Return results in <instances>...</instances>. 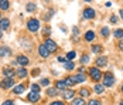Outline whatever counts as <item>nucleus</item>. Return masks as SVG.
Listing matches in <instances>:
<instances>
[{"label":"nucleus","instance_id":"25","mask_svg":"<svg viewBox=\"0 0 123 105\" xmlns=\"http://www.w3.org/2000/svg\"><path fill=\"white\" fill-rule=\"evenodd\" d=\"M113 35H115L116 38H123V28H117V30H115Z\"/></svg>","mask_w":123,"mask_h":105},{"label":"nucleus","instance_id":"34","mask_svg":"<svg viewBox=\"0 0 123 105\" xmlns=\"http://www.w3.org/2000/svg\"><path fill=\"white\" fill-rule=\"evenodd\" d=\"M31 91H34V92H40V85H37V84H31Z\"/></svg>","mask_w":123,"mask_h":105},{"label":"nucleus","instance_id":"38","mask_svg":"<svg viewBox=\"0 0 123 105\" xmlns=\"http://www.w3.org/2000/svg\"><path fill=\"white\" fill-rule=\"evenodd\" d=\"M111 23L112 24H116V23H117V17H116V16H111Z\"/></svg>","mask_w":123,"mask_h":105},{"label":"nucleus","instance_id":"33","mask_svg":"<svg viewBox=\"0 0 123 105\" xmlns=\"http://www.w3.org/2000/svg\"><path fill=\"white\" fill-rule=\"evenodd\" d=\"M75 56H76V54H75V51H69V53L67 54V60H74Z\"/></svg>","mask_w":123,"mask_h":105},{"label":"nucleus","instance_id":"41","mask_svg":"<svg viewBox=\"0 0 123 105\" xmlns=\"http://www.w3.org/2000/svg\"><path fill=\"white\" fill-rule=\"evenodd\" d=\"M49 105H65L62 101H54V102H51Z\"/></svg>","mask_w":123,"mask_h":105},{"label":"nucleus","instance_id":"40","mask_svg":"<svg viewBox=\"0 0 123 105\" xmlns=\"http://www.w3.org/2000/svg\"><path fill=\"white\" fill-rule=\"evenodd\" d=\"M3 105H14V101H12V99H7V101H4V102H3Z\"/></svg>","mask_w":123,"mask_h":105},{"label":"nucleus","instance_id":"37","mask_svg":"<svg viewBox=\"0 0 123 105\" xmlns=\"http://www.w3.org/2000/svg\"><path fill=\"white\" fill-rule=\"evenodd\" d=\"M88 105H100V101H98V99H91Z\"/></svg>","mask_w":123,"mask_h":105},{"label":"nucleus","instance_id":"44","mask_svg":"<svg viewBox=\"0 0 123 105\" xmlns=\"http://www.w3.org/2000/svg\"><path fill=\"white\" fill-rule=\"evenodd\" d=\"M38 74H40V70H38V68L33 71V75H38Z\"/></svg>","mask_w":123,"mask_h":105},{"label":"nucleus","instance_id":"10","mask_svg":"<svg viewBox=\"0 0 123 105\" xmlns=\"http://www.w3.org/2000/svg\"><path fill=\"white\" fill-rule=\"evenodd\" d=\"M3 74H4V77H9V78H13L14 77V74H16V71L10 68V67H4L3 68Z\"/></svg>","mask_w":123,"mask_h":105},{"label":"nucleus","instance_id":"16","mask_svg":"<svg viewBox=\"0 0 123 105\" xmlns=\"http://www.w3.org/2000/svg\"><path fill=\"white\" fill-rule=\"evenodd\" d=\"M74 95H75L74 90H64V98L65 99H71V98H74Z\"/></svg>","mask_w":123,"mask_h":105},{"label":"nucleus","instance_id":"4","mask_svg":"<svg viewBox=\"0 0 123 105\" xmlns=\"http://www.w3.org/2000/svg\"><path fill=\"white\" fill-rule=\"evenodd\" d=\"M44 46L48 48L49 53H55L57 51V48H58V46H57V43L54 41V40H51V38H47L45 41H44Z\"/></svg>","mask_w":123,"mask_h":105},{"label":"nucleus","instance_id":"48","mask_svg":"<svg viewBox=\"0 0 123 105\" xmlns=\"http://www.w3.org/2000/svg\"><path fill=\"white\" fill-rule=\"evenodd\" d=\"M0 88H3V84H1V82H0Z\"/></svg>","mask_w":123,"mask_h":105},{"label":"nucleus","instance_id":"8","mask_svg":"<svg viewBox=\"0 0 123 105\" xmlns=\"http://www.w3.org/2000/svg\"><path fill=\"white\" fill-rule=\"evenodd\" d=\"M95 16H96V13H95L93 9H91V7L84 9V17L85 19H95Z\"/></svg>","mask_w":123,"mask_h":105},{"label":"nucleus","instance_id":"6","mask_svg":"<svg viewBox=\"0 0 123 105\" xmlns=\"http://www.w3.org/2000/svg\"><path fill=\"white\" fill-rule=\"evenodd\" d=\"M12 56V48L7 46L0 47V57H10Z\"/></svg>","mask_w":123,"mask_h":105},{"label":"nucleus","instance_id":"45","mask_svg":"<svg viewBox=\"0 0 123 105\" xmlns=\"http://www.w3.org/2000/svg\"><path fill=\"white\" fill-rule=\"evenodd\" d=\"M119 13H120V17H122V20H123V9H122V10H120Z\"/></svg>","mask_w":123,"mask_h":105},{"label":"nucleus","instance_id":"43","mask_svg":"<svg viewBox=\"0 0 123 105\" xmlns=\"http://www.w3.org/2000/svg\"><path fill=\"white\" fill-rule=\"evenodd\" d=\"M58 61H60V63H65L67 60L64 58V57H58Z\"/></svg>","mask_w":123,"mask_h":105},{"label":"nucleus","instance_id":"1","mask_svg":"<svg viewBox=\"0 0 123 105\" xmlns=\"http://www.w3.org/2000/svg\"><path fill=\"white\" fill-rule=\"evenodd\" d=\"M89 77H91V80H93L95 82H98L103 78V74L100 72V70H99L98 67H91V68H89Z\"/></svg>","mask_w":123,"mask_h":105},{"label":"nucleus","instance_id":"2","mask_svg":"<svg viewBox=\"0 0 123 105\" xmlns=\"http://www.w3.org/2000/svg\"><path fill=\"white\" fill-rule=\"evenodd\" d=\"M27 28H28L30 33L38 31V28H40V21H38L37 19H30V20L27 21Z\"/></svg>","mask_w":123,"mask_h":105},{"label":"nucleus","instance_id":"21","mask_svg":"<svg viewBox=\"0 0 123 105\" xmlns=\"http://www.w3.org/2000/svg\"><path fill=\"white\" fill-rule=\"evenodd\" d=\"M93 38H95V33H93L92 30L86 31V34H85V40H86V41H92Z\"/></svg>","mask_w":123,"mask_h":105},{"label":"nucleus","instance_id":"22","mask_svg":"<svg viewBox=\"0 0 123 105\" xmlns=\"http://www.w3.org/2000/svg\"><path fill=\"white\" fill-rule=\"evenodd\" d=\"M103 91H105V85L103 84H96L95 85V92L96 94H103Z\"/></svg>","mask_w":123,"mask_h":105},{"label":"nucleus","instance_id":"51","mask_svg":"<svg viewBox=\"0 0 123 105\" xmlns=\"http://www.w3.org/2000/svg\"><path fill=\"white\" fill-rule=\"evenodd\" d=\"M0 19H1V13H0Z\"/></svg>","mask_w":123,"mask_h":105},{"label":"nucleus","instance_id":"5","mask_svg":"<svg viewBox=\"0 0 123 105\" xmlns=\"http://www.w3.org/2000/svg\"><path fill=\"white\" fill-rule=\"evenodd\" d=\"M38 54H40V57H43V58H48V57H49V51H48V48L44 46V44L38 46Z\"/></svg>","mask_w":123,"mask_h":105},{"label":"nucleus","instance_id":"39","mask_svg":"<svg viewBox=\"0 0 123 105\" xmlns=\"http://www.w3.org/2000/svg\"><path fill=\"white\" fill-rule=\"evenodd\" d=\"M72 33H74V37H76V35L79 34V28H78V27H74V28H72Z\"/></svg>","mask_w":123,"mask_h":105},{"label":"nucleus","instance_id":"20","mask_svg":"<svg viewBox=\"0 0 123 105\" xmlns=\"http://www.w3.org/2000/svg\"><path fill=\"white\" fill-rule=\"evenodd\" d=\"M24 90H25V87L24 85H17L14 90H13V92L16 94V95H20V94H23L24 92Z\"/></svg>","mask_w":123,"mask_h":105},{"label":"nucleus","instance_id":"23","mask_svg":"<svg viewBox=\"0 0 123 105\" xmlns=\"http://www.w3.org/2000/svg\"><path fill=\"white\" fill-rule=\"evenodd\" d=\"M71 105H85V101H84V98H74Z\"/></svg>","mask_w":123,"mask_h":105},{"label":"nucleus","instance_id":"13","mask_svg":"<svg viewBox=\"0 0 123 105\" xmlns=\"http://www.w3.org/2000/svg\"><path fill=\"white\" fill-rule=\"evenodd\" d=\"M74 80H75V82H76V84H78V82H84L86 80V75L84 74V72H79V74L74 75Z\"/></svg>","mask_w":123,"mask_h":105},{"label":"nucleus","instance_id":"15","mask_svg":"<svg viewBox=\"0 0 123 105\" xmlns=\"http://www.w3.org/2000/svg\"><path fill=\"white\" fill-rule=\"evenodd\" d=\"M16 74H17L18 78H25V77H27V70H25L24 67H20L18 70L16 71Z\"/></svg>","mask_w":123,"mask_h":105},{"label":"nucleus","instance_id":"49","mask_svg":"<svg viewBox=\"0 0 123 105\" xmlns=\"http://www.w3.org/2000/svg\"><path fill=\"white\" fill-rule=\"evenodd\" d=\"M84 1H92V0H84Z\"/></svg>","mask_w":123,"mask_h":105},{"label":"nucleus","instance_id":"35","mask_svg":"<svg viewBox=\"0 0 123 105\" xmlns=\"http://www.w3.org/2000/svg\"><path fill=\"white\" fill-rule=\"evenodd\" d=\"M81 63H82V64H88V63H89V57H88L86 54H84L82 58H81Z\"/></svg>","mask_w":123,"mask_h":105},{"label":"nucleus","instance_id":"46","mask_svg":"<svg viewBox=\"0 0 123 105\" xmlns=\"http://www.w3.org/2000/svg\"><path fill=\"white\" fill-rule=\"evenodd\" d=\"M1 37H3V30L0 28V38H1Z\"/></svg>","mask_w":123,"mask_h":105},{"label":"nucleus","instance_id":"42","mask_svg":"<svg viewBox=\"0 0 123 105\" xmlns=\"http://www.w3.org/2000/svg\"><path fill=\"white\" fill-rule=\"evenodd\" d=\"M117 46H119V50H122V51H123V40L119 41V44H117Z\"/></svg>","mask_w":123,"mask_h":105},{"label":"nucleus","instance_id":"11","mask_svg":"<svg viewBox=\"0 0 123 105\" xmlns=\"http://www.w3.org/2000/svg\"><path fill=\"white\" fill-rule=\"evenodd\" d=\"M0 28H1V30H9V28H10V21H9V19H0Z\"/></svg>","mask_w":123,"mask_h":105},{"label":"nucleus","instance_id":"17","mask_svg":"<svg viewBox=\"0 0 123 105\" xmlns=\"http://www.w3.org/2000/svg\"><path fill=\"white\" fill-rule=\"evenodd\" d=\"M64 68H65V70H68V71L74 70V68H75V64L72 63V60H67V61L64 63Z\"/></svg>","mask_w":123,"mask_h":105},{"label":"nucleus","instance_id":"24","mask_svg":"<svg viewBox=\"0 0 123 105\" xmlns=\"http://www.w3.org/2000/svg\"><path fill=\"white\" fill-rule=\"evenodd\" d=\"M36 9H37V6H36L34 3H28V4L25 6V10H27V12H30V13H33Z\"/></svg>","mask_w":123,"mask_h":105},{"label":"nucleus","instance_id":"47","mask_svg":"<svg viewBox=\"0 0 123 105\" xmlns=\"http://www.w3.org/2000/svg\"><path fill=\"white\" fill-rule=\"evenodd\" d=\"M120 91H122V92H123V84H122V85H120Z\"/></svg>","mask_w":123,"mask_h":105},{"label":"nucleus","instance_id":"30","mask_svg":"<svg viewBox=\"0 0 123 105\" xmlns=\"http://www.w3.org/2000/svg\"><path fill=\"white\" fill-rule=\"evenodd\" d=\"M47 94H48L49 97H55L58 94V91H57V88H49L48 91H47Z\"/></svg>","mask_w":123,"mask_h":105},{"label":"nucleus","instance_id":"3","mask_svg":"<svg viewBox=\"0 0 123 105\" xmlns=\"http://www.w3.org/2000/svg\"><path fill=\"white\" fill-rule=\"evenodd\" d=\"M102 80H103V85L105 87H112L115 84V77H113L112 72H105Z\"/></svg>","mask_w":123,"mask_h":105},{"label":"nucleus","instance_id":"18","mask_svg":"<svg viewBox=\"0 0 123 105\" xmlns=\"http://www.w3.org/2000/svg\"><path fill=\"white\" fill-rule=\"evenodd\" d=\"M0 9L1 10H9L10 9V1L9 0H0Z\"/></svg>","mask_w":123,"mask_h":105},{"label":"nucleus","instance_id":"12","mask_svg":"<svg viewBox=\"0 0 123 105\" xmlns=\"http://www.w3.org/2000/svg\"><path fill=\"white\" fill-rule=\"evenodd\" d=\"M17 64H20L21 67H25V65L28 64V58H27L25 56H21V54H20V56L17 57Z\"/></svg>","mask_w":123,"mask_h":105},{"label":"nucleus","instance_id":"31","mask_svg":"<svg viewBox=\"0 0 123 105\" xmlns=\"http://www.w3.org/2000/svg\"><path fill=\"white\" fill-rule=\"evenodd\" d=\"M49 34H51V28H49L48 26H47V27H44V28H43V35H45V37H48Z\"/></svg>","mask_w":123,"mask_h":105},{"label":"nucleus","instance_id":"9","mask_svg":"<svg viewBox=\"0 0 123 105\" xmlns=\"http://www.w3.org/2000/svg\"><path fill=\"white\" fill-rule=\"evenodd\" d=\"M1 84H3V88H4V90H9V88H12L13 85H14V80H13V78H9V77H6Z\"/></svg>","mask_w":123,"mask_h":105},{"label":"nucleus","instance_id":"19","mask_svg":"<svg viewBox=\"0 0 123 105\" xmlns=\"http://www.w3.org/2000/svg\"><path fill=\"white\" fill-rule=\"evenodd\" d=\"M67 82H65V80L64 81H57V84H55V88L57 90H61V91H64V90H67Z\"/></svg>","mask_w":123,"mask_h":105},{"label":"nucleus","instance_id":"28","mask_svg":"<svg viewBox=\"0 0 123 105\" xmlns=\"http://www.w3.org/2000/svg\"><path fill=\"white\" fill-rule=\"evenodd\" d=\"M92 51L96 53V54H99V53H102V47L99 46V44H93V46H92Z\"/></svg>","mask_w":123,"mask_h":105},{"label":"nucleus","instance_id":"36","mask_svg":"<svg viewBox=\"0 0 123 105\" xmlns=\"http://www.w3.org/2000/svg\"><path fill=\"white\" fill-rule=\"evenodd\" d=\"M40 84H41V85H44V87H47V85L49 84V80H48V78H43V80L40 81Z\"/></svg>","mask_w":123,"mask_h":105},{"label":"nucleus","instance_id":"50","mask_svg":"<svg viewBox=\"0 0 123 105\" xmlns=\"http://www.w3.org/2000/svg\"><path fill=\"white\" fill-rule=\"evenodd\" d=\"M120 105H123V101H120Z\"/></svg>","mask_w":123,"mask_h":105},{"label":"nucleus","instance_id":"26","mask_svg":"<svg viewBox=\"0 0 123 105\" xmlns=\"http://www.w3.org/2000/svg\"><path fill=\"white\" fill-rule=\"evenodd\" d=\"M65 82H67V85H69V87H72V85L76 84L75 80H74V77H67V78H65Z\"/></svg>","mask_w":123,"mask_h":105},{"label":"nucleus","instance_id":"32","mask_svg":"<svg viewBox=\"0 0 123 105\" xmlns=\"http://www.w3.org/2000/svg\"><path fill=\"white\" fill-rule=\"evenodd\" d=\"M21 43L24 44V48H25V50H31V47H30V46H31V43H30L28 40H25V38H24V40H21Z\"/></svg>","mask_w":123,"mask_h":105},{"label":"nucleus","instance_id":"27","mask_svg":"<svg viewBox=\"0 0 123 105\" xmlns=\"http://www.w3.org/2000/svg\"><path fill=\"white\" fill-rule=\"evenodd\" d=\"M100 34L103 35V37H108V35L111 34V30H109L108 27H102V28H100Z\"/></svg>","mask_w":123,"mask_h":105},{"label":"nucleus","instance_id":"14","mask_svg":"<svg viewBox=\"0 0 123 105\" xmlns=\"http://www.w3.org/2000/svg\"><path fill=\"white\" fill-rule=\"evenodd\" d=\"M108 64V58L106 57H99L96 58V67H105Z\"/></svg>","mask_w":123,"mask_h":105},{"label":"nucleus","instance_id":"29","mask_svg":"<svg viewBox=\"0 0 123 105\" xmlns=\"http://www.w3.org/2000/svg\"><path fill=\"white\" fill-rule=\"evenodd\" d=\"M79 94H81V97H89V94H91V91H89L88 88H82V90L79 91Z\"/></svg>","mask_w":123,"mask_h":105},{"label":"nucleus","instance_id":"7","mask_svg":"<svg viewBox=\"0 0 123 105\" xmlns=\"http://www.w3.org/2000/svg\"><path fill=\"white\" fill-rule=\"evenodd\" d=\"M27 99L30 101V102H38L40 101V92H34V91H31V92L27 95Z\"/></svg>","mask_w":123,"mask_h":105}]
</instances>
